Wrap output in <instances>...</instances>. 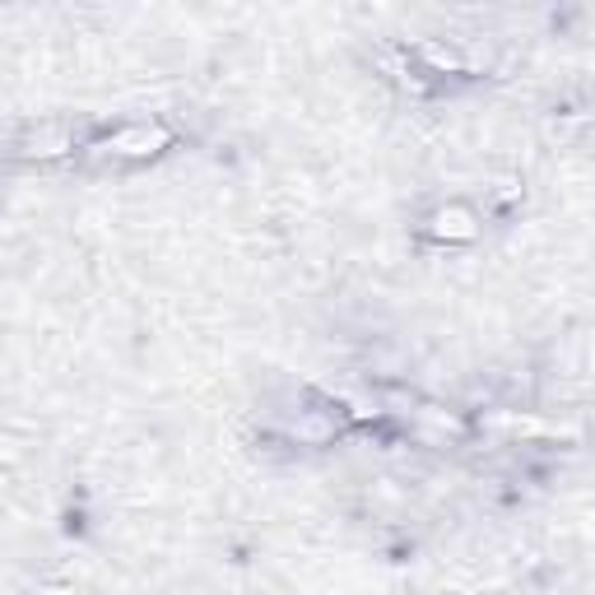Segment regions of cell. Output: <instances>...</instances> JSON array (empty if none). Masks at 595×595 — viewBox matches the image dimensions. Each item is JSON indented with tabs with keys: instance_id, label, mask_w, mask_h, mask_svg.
I'll use <instances>...</instances> for the list:
<instances>
[{
	"instance_id": "cell-1",
	"label": "cell",
	"mask_w": 595,
	"mask_h": 595,
	"mask_svg": "<svg viewBox=\"0 0 595 595\" xmlns=\"http://www.w3.org/2000/svg\"><path fill=\"white\" fill-rule=\"evenodd\" d=\"M168 140H172L168 126H159V121H136V126H121V131H112L98 149H102V153H121V159H149V153L168 149Z\"/></svg>"
},
{
	"instance_id": "cell-2",
	"label": "cell",
	"mask_w": 595,
	"mask_h": 595,
	"mask_svg": "<svg viewBox=\"0 0 595 595\" xmlns=\"http://www.w3.org/2000/svg\"><path fill=\"white\" fill-rule=\"evenodd\" d=\"M428 232L437 242H470L479 232V215L470 210V205H443V210H433Z\"/></svg>"
},
{
	"instance_id": "cell-3",
	"label": "cell",
	"mask_w": 595,
	"mask_h": 595,
	"mask_svg": "<svg viewBox=\"0 0 595 595\" xmlns=\"http://www.w3.org/2000/svg\"><path fill=\"white\" fill-rule=\"evenodd\" d=\"M38 595H75V591H70V586H57V582H51V586H42Z\"/></svg>"
}]
</instances>
